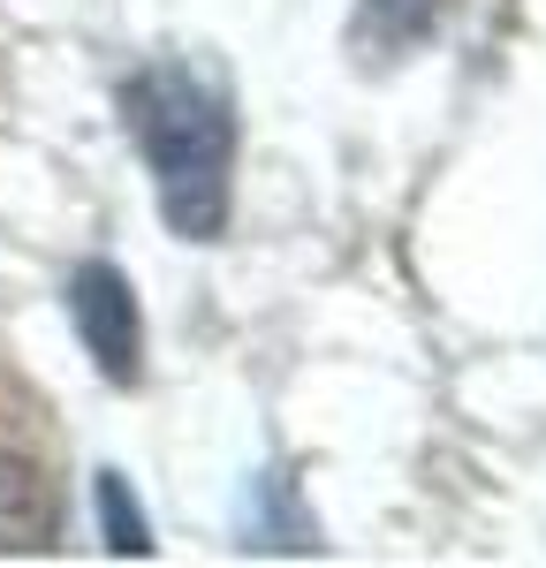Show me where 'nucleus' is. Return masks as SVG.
Masks as SVG:
<instances>
[{"label":"nucleus","mask_w":546,"mask_h":568,"mask_svg":"<svg viewBox=\"0 0 546 568\" xmlns=\"http://www.w3.org/2000/svg\"><path fill=\"white\" fill-rule=\"evenodd\" d=\"M122 122H130L144 168L160 182V213L182 243H213L228 227V190H235V114L198 69L152 61L122 84Z\"/></svg>","instance_id":"f257e3e1"},{"label":"nucleus","mask_w":546,"mask_h":568,"mask_svg":"<svg viewBox=\"0 0 546 568\" xmlns=\"http://www.w3.org/2000/svg\"><path fill=\"white\" fill-rule=\"evenodd\" d=\"M69 318H77V334H84L91 364H99L114 387H130L136 372H144V326H136V296H130V281H122L107 258H84L77 273H69Z\"/></svg>","instance_id":"f03ea898"},{"label":"nucleus","mask_w":546,"mask_h":568,"mask_svg":"<svg viewBox=\"0 0 546 568\" xmlns=\"http://www.w3.org/2000/svg\"><path fill=\"white\" fill-rule=\"evenodd\" d=\"M99 524H107V546H114V554H152L144 508L130 500V485L114 478V470H99Z\"/></svg>","instance_id":"39448f33"},{"label":"nucleus","mask_w":546,"mask_h":568,"mask_svg":"<svg viewBox=\"0 0 546 568\" xmlns=\"http://www.w3.org/2000/svg\"><path fill=\"white\" fill-rule=\"evenodd\" d=\"M61 538V493L39 463L0 455V554H46Z\"/></svg>","instance_id":"7ed1b4c3"},{"label":"nucleus","mask_w":546,"mask_h":568,"mask_svg":"<svg viewBox=\"0 0 546 568\" xmlns=\"http://www.w3.org/2000/svg\"><path fill=\"white\" fill-rule=\"evenodd\" d=\"M448 16V0H364V39L372 45H417Z\"/></svg>","instance_id":"20e7f679"}]
</instances>
